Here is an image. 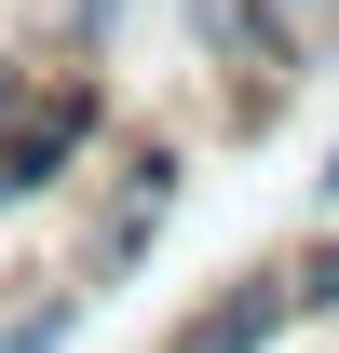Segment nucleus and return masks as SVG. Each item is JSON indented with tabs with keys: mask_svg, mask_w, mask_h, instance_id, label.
I'll use <instances>...</instances> for the list:
<instances>
[{
	"mask_svg": "<svg viewBox=\"0 0 339 353\" xmlns=\"http://www.w3.org/2000/svg\"><path fill=\"white\" fill-rule=\"evenodd\" d=\"M95 150H109V82H95V54H54L28 82V109L0 123V218L41 204V190H68Z\"/></svg>",
	"mask_w": 339,
	"mask_h": 353,
	"instance_id": "1",
	"label": "nucleus"
},
{
	"mask_svg": "<svg viewBox=\"0 0 339 353\" xmlns=\"http://www.w3.org/2000/svg\"><path fill=\"white\" fill-rule=\"evenodd\" d=\"M176 136H123V163H109V190H95V218H82V259H68V285L82 299H109L150 245H163V218H176Z\"/></svg>",
	"mask_w": 339,
	"mask_h": 353,
	"instance_id": "2",
	"label": "nucleus"
},
{
	"mask_svg": "<svg viewBox=\"0 0 339 353\" xmlns=\"http://www.w3.org/2000/svg\"><path fill=\"white\" fill-rule=\"evenodd\" d=\"M190 41H204V68H231V123H271V109L312 82L271 0H190Z\"/></svg>",
	"mask_w": 339,
	"mask_h": 353,
	"instance_id": "3",
	"label": "nucleus"
},
{
	"mask_svg": "<svg viewBox=\"0 0 339 353\" xmlns=\"http://www.w3.org/2000/svg\"><path fill=\"white\" fill-rule=\"evenodd\" d=\"M285 326H298V312H285V272H231L217 299L176 312V340H163V353H271Z\"/></svg>",
	"mask_w": 339,
	"mask_h": 353,
	"instance_id": "4",
	"label": "nucleus"
},
{
	"mask_svg": "<svg viewBox=\"0 0 339 353\" xmlns=\"http://www.w3.org/2000/svg\"><path fill=\"white\" fill-rule=\"evenodd\" d=\"M68 326H82V285H28L0 312V353H68Z\"/></svg>",
	"mask_w": 339,
	"mask_h": 353,
	"instance_id": "5",
	"label": "nucleus"
},
{
	"mask_svg": "<svg viewBox=\"0 0 339 353\" xmlns=\"http://www.w3.org/2000/svg\"><path fill=\"white\" fill-rule=\"evenodd\" d=\"M271 272H285V312H298V326H326V312H339V231H312V245L271 259Z\"/></svg>",
	"mask_w": 339,
	"mask_h": 353,
	"instance_id": "6",
	"label": "nucleus"
},
{
	"mask_svg": "<svg viewBox=\"0 0 339 353\" xmlns=\"http://www.w3.org/2000/svg\"><path fill=\"white\" fill-rule=\"evenodd\" d=\"M109 28H123V0H41V41L54 54H109Z\"/></svg>",
	"mask_w": 339,
	"mask_h": 353,
	"instance_id": "7",
	"label": "nucleus"
},
{
	"mask_svg": "<svg viewBox=\"0 0 339 353\" xmlns=\"http://www.w3.org/2000/svg\"><path fill=\"white\" fill-rule=\"evenodd\" d=\"M271 14H285L298 68H326V82H339V0H271Z\"/></svg>",
	"mask_w": 339,
	"mask_h": 353,
	"instance_id": "8",
	"label": "nucleus"
},
{
	"mask_svg": "<svg viewBox=\"0 0 339 353\" xmlns=\"http://www.w3.org/2000/svg\"><path fill=\"white\" fill-rule=\"evenodd\" d=\"M54 54H0V123H14V109H28V82H41Z\"/></svg>",
	"mask_w": 339,
	"mask_h": 353,
	"instance_id": "9",
	"label": "nucleus"
},
{
	"mask_svg": "<svg viewBox=\"0 0 339 353\" xmlns=\"http://www.w3.org/2000/svg\"><path fill=\"white\" fill-rule=\"evenodd\" d=\"M312 204H326V218H339V136H326V163H312Z\"/></svg>",
	"mask_w": 339,
	"mask_h": 353,
	"instance_id": "10",
	"label": "nucleus"
}]
</instances>
